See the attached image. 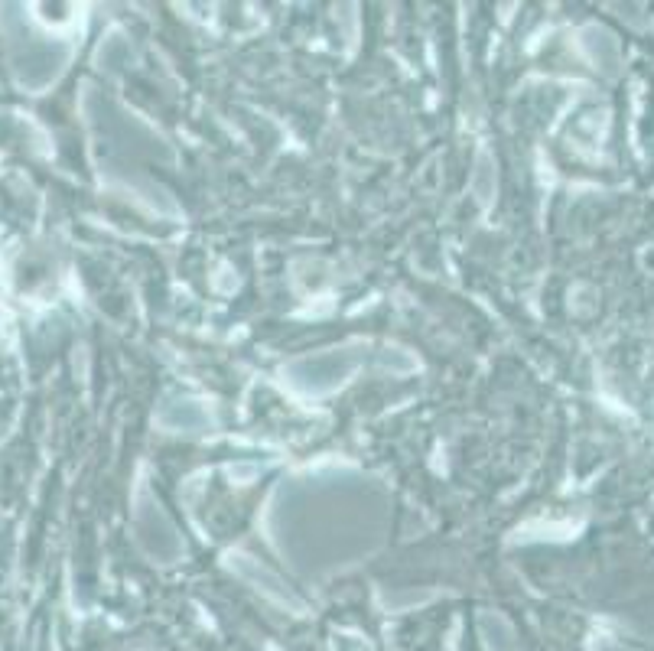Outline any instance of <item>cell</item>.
Returning a JSON list of instances; mask_svg holds the SVG:
<instances>
[{"label": "cell", "instance_id": "1", "mask_svg": "<svg viewBox=\"0 0 654 651\" xmlns=\"http://www.w3.org/2000/svg\"><path fill=\"white\" fill-rule=\"evenodd\" d=\"M489 157H479V167H476V180H472V189H476V196L479 202H489L492 193H495V180H492V173H489Z\"/></svg>", "mask_w": 654, "mask_h": 651}]
</instances>
